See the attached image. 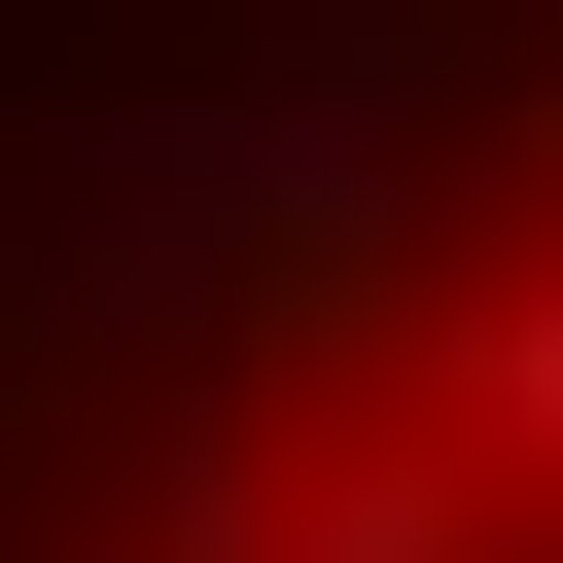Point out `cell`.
Masks as SVG:
<instances>
[{
	"mask_svg": "<svg viewBox=\"0 0 563 563\" xmlns=\"http://www.w3.org/2000/svg\"><path fill=\"white\" fill-rule=\"evenodd\" d=\"M493 457H563V282H493Z\"/></svg>",
	"mask_w": 563,
	"mask_h": 563,
	"instance_id": "obj_1",
	"label": "cell"
}]
</instances>
